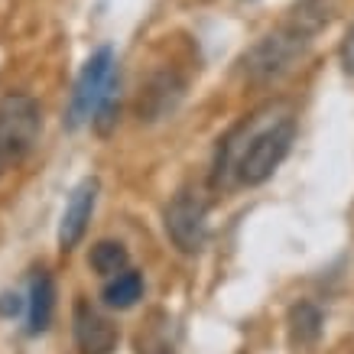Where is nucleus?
Masks as SVG:
<instances>
[{
    "label": "nucleus",
    "mask_w": 354,
    "mask_h": 354,
    "mask_svg": "<svg viewBox=\"0 0 354 354\" xmlns=\"http://www.w3.org/2000/svg\"><path fill=\"white\" fill-rule=\"evenodd\" d=\"M270 108L254 111L244 124H237L218 147L215 183H227L234 176L241 185H263L279 169V162L290 156L296 124L290 114L267 118Z\"/></svg>",
    "instance_id": "1"
},
{
    "label": "nucleus",
    "mask_w": 354,
    "mask_h": 354,
    "mask_svg": "<svg viewBox=\"0 0 354 354\" xmlns=\"http://www.w3.org/2000/svg\"><path fill=\"white\" fill-rule=\"evenodd\" d=\"M118 62L111 49H97L85 62L82 75L75 82L72 101H68V114H65V127L78 130L85 124H95L101 133H111L114 120H118Z\"/></svg>",
    "instance_id": "2"
},
{
    "label": "nucleus",
    "mask_w": 354,
    "mask_h": 354,
    "mask_svg": "<svg viewBox=\"0 0 354 354\" xmlns=\"http://www.w3.org/2000/svg\"><path fill=\"white\" fill-rule=\"evenodd\" d=\"M43 130V111L30 95H3L0 97V160L20 162L30 156Z\"/></svg>",
    "instance_id": "3"
},
{
    "label": "nucleus",
    "mask_w": 354,
    "mask_h": 354,
    "mask_svg": "<svg viewBox=\"0 0 354 354\" xmlns=\"http://www.w3.org/2000/svg\"><path fill=\"white\" fill-rule=\"evenodd\" d=\"M166 234L183 254H198L208 237V205L195 192H179L166 208Z\"/></svg>",
    "instance_id": "4"
},
{
    "label": "nucleus",
    "mask_w": 354,
    "mask_h": 354,
    "mask_svg": "<svg viewBox=\"0 0 354 354\" xmlns=\"http://www.w3.org/2000/svg\"><path fill=\"white\" fill-rule=\"evenodd\" d=\"M306 36H309V30H299V23H296V30H283L267 36L263 43L254 46V53L247 55V72L260 78V82L283 75L296 62V55H302V46L309 43Z\"/></svg>",
    "instance_id": "5"
},
{
    "label": "nucleus",
    "mask_w": 354,
    "mask_h": 354,
    "mask_svg": "<svg viewBox=\"0 0 354 354\" xmlns=\"http://www.w3.org/2000/svg\"><path fill=\"white\" fill-rule=\"evenodd\" d=\"M72 328L82 354H114L118 348V325L85 299H78L72 309Z\"/></svg>",
    "instance_id": "6"
},
{
    "label": "nucleus",
    "mask_w": 354,
    "mask_h": 354,
    "mask_svg": "<svg viewBox=\"0 0 354 354\" xmlns=\"http://www.w3.org/2000/svg\"><path fill=\"white\" fill-rule=\"evenodd\" d=\"M97 179H85L78 183L65 202V212H62V221H59V250H75L78 241L85 237L88 231V221L95 215V202H97Z\"/></svg>",
    "instance_id": "7"
},
{
    "label": "nucleus",
    "mask_w": 354,
    "mask_h": 354,
    "mask_svg": "<svg viewBox=\"0 0 354 354\" xmlns=\"http://www.w3.org/2000/svg\"><path fill=\"white\" fill-rule=\"evenodd\" d=\"M30 335H43L53 322V309H55V283L53 277L39 270L30 283Z\"/></svg>",
    "instance_id": "8"
},
{
    "label": "nucleus",
    "mask_w": 354,
    "mask_h": 354,
    "mask_svg": "<svg viewBox=\"0 0 354 354\" xmlns=\"http://www.w3.org/2000/svg\"><path fill=\"white\" fill-rule=\"evenodd\" d=\"M140 296H143V277L130 267L104 283V302L111 309H130V306H137Z\"/></svg>",
    "instance_id": "9"
},
{
    "label": "nucleus",
    "mask_w": 354,
    "mask_h": 354,
    "mask_svg": "<svg viewBox=\"0 0 354 354\" xmlns=\"http://www.w3.org/2000/svg\"><path fill=\"white\" fill-rule=\"evenodd\" d=\"M88 263H91V270H95L97 277L111 279L130 267V257H127V250H124V244H118V241H101V244L91 247Z\"/></svg>",
    "instance_id": "10"
},
{
    "label": "nucleus",
    "mask_w": 354,
    "mask_h": 354,
    "mask_svg": "<svg viewBox=\"0 0 354 354\" xmlns=\"http://www.w3.org/2000/svg\"><path fill=\"white\" fill-rule=\"evenodd\" d=\"M290 325H292V338H296V342L312 344L319 338V332H322V315H319L315 306L302 302V306H296V309L290 312Z\"/></svg>",
    "instance_id": "11"
},
{
    "label": "nucleus",
    "mask_w": 354,
    "mask_h": 354,
    "mask_svg": "<svg viewBox=\"0 0 354 354\" xmlns=\"http://www.w3.org/2000/svg\"><path fill=\"white\" fill-rule=\"evenodd\" d=\"M20 309H23V299L17 292H3V296H0V315H3V319L20 315Z\"/></svg>",
    "instance_id": "12"
},
{
    "label": "nucleus",
    "mask_w": 354,
    "mask_h": 354,
    "mask_svg": "<svg viewBox=\"0 0 354 354\" xmlns=\"http://www.w3.org/2000/svg\"><path fill=\"white\" fill-rule=\"evenodd\" d=\"M342 65H344L348 75H354V23H351V30H348V36H344V43H342Z\"/></svg>",
    "instance_id": "13"
},
{
    "label": "nucleus",
    "mask_w": 354,
    "mask_h": 354,
    "mask_svg": "<svg viewBox=\"0 0 354 354\" xmlns=\"http://www.w3.org/2000/svg\"><path fill=\"white\" fill-rule=\"evenodd\" d=\"M0 162H3V160H0Z\"/></svg>",
    "instance_id": "14"
}]
</instances>
